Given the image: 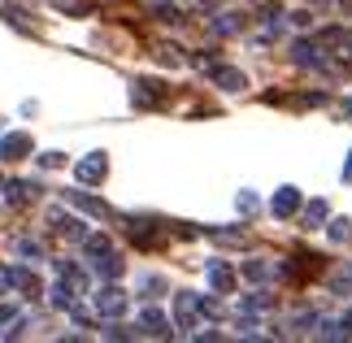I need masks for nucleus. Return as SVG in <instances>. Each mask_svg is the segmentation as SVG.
<instances>
[{"instance_id": "0eeeda50", "label": "nucleus", "mask_w": 352, "mask_h": 343, "mask_svg": "<svg viewBox=\"0 0 352 343\" xmlns=\"http://www.w3.org/2000/svg\"><path fill=\"white\" fill-rule=\"evenodd\" d=\"M26 153H31V135H5V140H0V161H22Z\"/></svg>"}, {"instance_id": "f3484780", "label": "nucleus", "mask_w": 352, "mask_h": 343, "mask_svg": "<svg viewBox=\"0 0 352 343\" xmlns=\"http://www.w3.org/2000/svg\"><path fill=\"white\" fill-rule=\"evenodd\" d=\"M243 278H248V283H265L270 265H265V261H243Z\"/></svg>"}, {"instance_id": "393cba45", "label": "nucleus", "mask_w": 352, "mask_h": 343, "mask_svg": "<svg viewBox=\"0 0 352 343\" xmlns=\"http://www.w3.org/2000/svg\"><path fill=\"white\" fill-rule=\"evenodd\" d=\"M39 161H44L48 170H57V166H61V153H44V157H39Z\"/></svg>"}, {"instance_id": "4be33fe9", "label": "nucleus", "mask_w": 352, "mask_h": 343, "mask_svg": "<svg viewBox=\"0 0 352 343\" xmlns=\"http://www.w3.org/2000/svg\"><path fill=\"white\" fill-rule=\"evenodd\" d=\"M261 18H265L270 26H274V22L283 18V5H265V9H261Z\"/></svg>"}, {"instance_id": "bb28decb", "label": "nucleus", "mask_w": 352, "mask_h": 343, "mask_svg": "<svg viewBox=\"0 0 352 343\" xmlns=\"http://www.w3.org/2000/svg\"><path fill=\"white\" fill-rule=\"evenodd\" d=\"M344 183H352V153H348V161H344Z\"/></svg>"}, {"instance_id": "20e7f679", "label": "nucleus", "mask_w": 352, "mask_h": 343, "mask_svg": "<svg viewBox=\"0 0 352 343\" xmlns=\"http://www.w3.org/2000/svg\"><path fill=\"white\" fill-rule=\"evenodd\" d=\"M270 213H274L278 222L296 217V213H300V191H296V187H278V191H274V200H270Z\"/></svg>"}, {"instance_id": "6e6552de", "label": "nucleus", "mask_w": 352, "mask_h": 343, "mask_svg": "<svg viewBox=\"0 0 352 343\" xmlns=\"http://www.w3.org/2000/svg\"><path fill=\"white\" fill-rule=\"evenodd\" d=\"M209 287L213 291H231L235 287V269L226 261H209Z\"/></svg>"}, {"instance_id": "5701e85b", "label": "nucleus", "mask_w": 352, "mask_h": 343, "mask_svg": "<svg viewBox=\"0 0 352 343\" xmlns=\"http://www.w3.org/2000/svg\"><path fill=\"white\" fill-rule=\"evenodd\" d=\"M18 252H22V256H39V243H31V239H18Z\"/></svg>"}, {"instance_id": "39448f33", "label": "nucleus", "mask_w": 352, "mask_h": 343, "mask_svg": "<svg viewBox=\"0 0 352 343\" xmlns=\"http://www.w3.org/2000/svg\"><path fill=\"white\" fill-rule=\"evenodd\" d=\"M140 331L153 335V339H170V335H174V331H170V318H166L161 309H144V313H140Z\"/></svg>"}, {"instance_id": "9b49d317", "label": "nucleus", "mask_w": 352, "mask_h": 343, "mask_svg": "<svg viewBox=\"0 0 352 343\" xmlns=\"http://www.w3.org/2000/svg\"><path fill=\"white\" fill-rule=\"evenodd\" d=\"M9 283L18 287V291H26V296H31V300H35L39 291H44V287H39V278H35L31 269H22V265H18V269H9Z\"/></svg>"}, {"instance_id": "412c9836", "label": "nucleus", "mask_w": 352, "mask_h": 343, "mask_svg": "<svg viewBox=\"0 0 352 343\" xmlns=\"http://www.w3.org/2000/svg\"><path fill=\"white\" fill-rule=\"evenodd\" d=\"M239 213H256V196H252V191H239Z\"/></svg>"}, {"instance_id": "9d476101", "label": "nucleus", "mask_w": 352, "mask_h": 343, "mask_svg": "<svg viewBox=\"0 0 352 343\" xmlns=\"http://www.w3.org/2000/svg\"><path fill=\"white\" fill-rule=\"evenodd\" d=\"M135 100L140 104H161L166 100V87L153 83V78H140V83H135Z\"/></svg>"}, {"instance_id": "2f4dec72", "label": "nucleus", "mask_w": 352, "mask_h": 343, "mask_svg": "<svg viewBox=\"0 0 352 343\" xmlns=\"http://www.w3.org/2000/svg\"><path fill=\"white\" fill-rule=\"evenodd\" d=\"M0 187H5V178H0Z\"/></svg>"}, {"instance_id": "1a4fd4ad", "label": "nucleus", "mask_w": 352, "mask_h": 343, "mask_svg": "<svg viewBox=\"0 0 352 343\" xmlns=\"http://www.w3.org/2000/svg\"><path fill=\"white\" fill-rule=\"evenodd\" d=\"M292 61L296 65H314V70H318V65H322V52H318L314 39H296V44H292Z\"/></svg>"}, {"instance_id": "a211bd4d", "label": "nucleus", "mask_w": 352, "mask_h": 343, "mask_svg": "<svg viewBox=\"0 0 352 343\" xmlns=\"http://www.w3.org/2000/svg\"><path fill=\"white\" fill-rule=\"evenodd\" d=\"M83 252L87 256H104V252H113V248H109V239H104V235H87L83 239Z\"/></svg>"}, {"instance_id": "6ab92c4d", "label": "nucleus", "mask_w": 352, "mask_h": 343, "mask_svg": "<svg viewBox=\"0 0 352 343\" xmlns=\"http://www.w3.org/2000/svg\"><path fill=\"white\" fill-rule=\"evenodd\" d=\"M331 239L335 243H348L352 239V222H348V217H335V222H331Z\"/></svg>"}, {"instance_id": "423d86ee", "label": "nucleus", "mask_w": 352, "mask_h": 343, "mask_svg": "<svg viewBox=\"0 0 352 343\" xmlns=\"http://www.w3.org/2000/svg\"><path fill=\"white\" fill-rule=\"evenodd\" d=\"M209 78H213L218 87H226V91H243V87H248V78H243V70H235V65H213V70H209Z\"/></svg>"}, {"instance_id": "7ed1b4c3", "label": "nucleus", "mask_w": 352, "mask_h": 343, "mask_svg": "<svg viewBox=\"0 0 352 343\" xmlns=\"http://www.w3.org/2000/svg\"><path fill=\"white\" fill-rule=\"evenodd\" d=\"M96 313L100 318H122V313H126V291H122V287H100L96 291Z\"/></svg>"}, {"instance_id": "a878e982", "label": "nucleus", "mask_w": 352, "mask_h": 343, "mask_svg": "<svg viewBox=\"0 0 352 343\" xmlns=\"http://www.w3.org/2000/svg\"><path fill=\"white\" fill-rule=\"evenodd\" d=\"M9 287H13V283H9V269H5V265H0V296H5V291H9Z\"/></svg>"}, {"instance_id": "f257e3e1", "label": "nucleus", "mask_w": 352, "mask_h": 343, "mask_svg": "<svg viewBox=\"0 0 352 343\" xmlns=\"http://www.w3.org/2000/svg\"><path fill=\"white\" fill-rule=\"evenodd\" d=\"M200 313H205L200 296H192V291H179V296H174V326H179V331H196V326H200Z\"/></svg>"}, {"instance_id": "ddd939ff", "label": "nucleus", "mask_w": 352, "mask_h": 343, "mask_svg": "<svg viewBox=\"0 0 352 343\" xmlns=\"http://www.w3.org/2000/svg\"><path fill=\"white\" fill-rule=\"evenodd\" d=\"M96 274L100 278H122V256H113V252L96 256Z\"/></svg>"}, {"instance_id": "b1692460", "label": "nucleus", "mask_w": 352, "mask_h": 343, "mask_svg": "<svg viewBox=\"0 0 352 343\" xmlns=\"http://www.w3.org/2000/svg\"><path fill=\"white\" fill-rule=\"evenodd\" d=\"M104 339H131V331H126V326H109V331H104Z\"/></svg>"}, {"instance_id": "7c9ffc66", "label": "nucleus", "mask_w": 352, "mask_h": 343, "mask_svg": "<svg viewBox=\"0 0 352 343\" xmlns=\"http://www.w3.org/2000/svg\"><path fill=\"white\" fill-rule=\"evenodd\" d=\"M157 5H166V0H157Z\"/></svg>"}, {"instance_id": "f03ea898", "label": "nucleus", "mask_w": 352, "mask_h": 343, "mask_svg": "<svg viewBox=\"0 0 352 343\" xmlns=\"http://www.w3.org/2000/svg\"><path fill=\"white\" fill-rule=\"evenodd\" d=\"M104 174H109V157H104V153H87L83 161H78V166H74V178H78V183H104Z\"/></svg>"}, {"instance_id": "4468645a", "label": "nucleus", "mask_w": 352, "mask_h": 343, "mask_svg": "<svg viewBox=\"0 0 352 343\" xmlns=\"http://www.w3.org/2000/svg\"><path fill=\"white\" fill-rule=\"evenodd\" d=\"M213 31H218V35H235V31H243V13H218Z\"/></svg>"}, {"instance_id": "cd10ccee", "label": "nucleus", "mask_w": 352, "mask_h": 343, "mask_svg": "<svg viewBox=\"0 0 352 343\" xmlns=\"http://www.w3.org/2000/svg\"><path fill=\"white\" fill-rule=\"evenodd\" d=\"M340 109H344V118H352V100H344V104H340Z\"/></svg>"}, {"instance_id": "f8f14e48", "label": "nucleus", "mask_w": 352, "mask_h": 343, "mask_svg": "<svg viewBox=\"0 0 352 343\" xmlns=\"http://www.w3.org/2000/svg\"><path fill=\"white\" fill-rule=\"evenodd\" d=\"M70 200L78 204L83 213H91V217H113V209L104 200H96V196H83V191H70Z\"/></svg>"}, {"instance_id": "dca6fc26", "label": "nucleus", "mask_w": 352, "mask_h": 343, "mask_svg": "<svg viewBox=\"0 0 352 343\" xmlns=\"http://www.w3.org/2000/svg\"><path fill=\"white\" fill-rule=\"evenodd\" d=\"M270 305H274V300H270L265 291H252V296H243V300H239V309H243V313H261V309H270Z\"/></svg>"}, {"instance_id": "aec40b11", "label": "nucleus", "mask_w": 352, "mask_h": 343, "mask_svg": "<svg viewBox=\"0 0 352 343\" xmlns=\"http://www.w3.org/2000/svg\"><path fill=\"white\" fill-rule=\"evenodd\" d=\"M157 57L166 61V65H179V61H183V57H179V48H174V44H161V48H157Z\"/></svg>"}, {"instance_id": "c756f323", "label": "nucleus", "mask_w": 352, "mask_h": 343, "mask_svg": "<svg viewBox=\"0 0 352 343\" xmlns=\"http://www.w3.org/2000/svg\"><path fill=\"white\" fill-rule=\"evenodd\" d=\"M344 322H348V331H352V309H348V313H344Z\"/></svg>"}, {"instance_id": "c85d7f7f", "label": "nucleus", "mask_w": 352, "mask_h": 343, "mask_svg": "<svg viewBox=\"0 0 352 343\" xmlns=\"http://www.w3.org/2000/svg\"><path fill=\"white\" fill-rule=\"evenodd\" d=\"M340 5H344V13H352V0H340Z\"/></svg>"}, {"instance_id": "2eb2a0df", "label": "nucleus", "mask_w": 352, "mask_h": 343, "mask_svg": "<svg viewBox=\"0 0 352 343\" xmlns=\"http://www.w3.org/2000/svg\"><path fill=\"white\" fill-rule=\"evenodd\" d=\"M327 217H331V209H327V200H309V204H305V222H309V226L327 222Z\"/></svg>"}]
</instances>
